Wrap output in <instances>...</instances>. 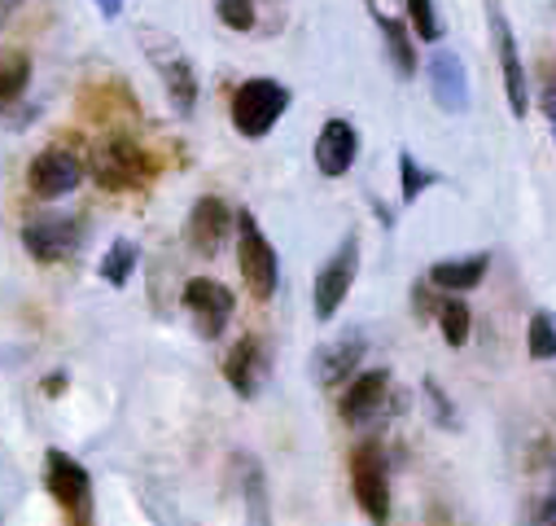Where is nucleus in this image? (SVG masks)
Instances as JSON below:
<instances>
[{
	"label": "nucleus",
	"instance_id": "19",
	"mask_svg": "<svg viewBox=\"0 0 556 526\" xmlns=\"http://www.w3.org/2000/svg\"><path fill=\"white\" fill-rule=\"evenodd\" d=\"M237 469H241V500H245L250 526H271V504H267V483H263L258 461L254 456H237Z\"/></svg>",
	"mask_w": 556,
	"mask_h": 526
},
{
	"label": "nucleus",
	"instance_id": "24",
	"mask_svg": "<svg viewBox=\"0 0 556 526\" xmlns=\"http://www.w3.org/2000/svg\"><path fill=\"white\" fill-rule=\"evenodd\" d=\"M526 351L530 360H556V316L552 312H534L526 325Z\"/></svg>",
	"mask_w": 556,
	"mask_h": 526
},
{
	"label": "nucleus",
	"instance_id": "6",
	"mask_svg": "<svg viewBox=\"0 0 556 526\" xmlns=\"http://www.w3.org/2000/svg\"><path fill=\"white\" fill-rule=\"evenodd\" d=\"M486 27H491V40H495V53H500L508 110H513V118H526V110H530V84H526V66L517 58V40H513V27H508V18L500 10V0H486Z\"/></svg>",
	"mask_w": 556,
	"mask_h": 526
},
{
	"label": "nucleus",
	"instance_id": "9",
	"mask_svg": "<svg viewBox=\"0 0 556 526\" xmlns=\"http://www.w3.org/2000/svg\"><path fill=\"white\" fill-rule=\"evenodd\" d=\"M45 483H49V496L66 513H75L79 522L88 517V509H92V478H88V469L75 456L49 448V456H45Z\"/></svg>",
	"mask_w": 556,
	"mask_h": 526
},
{
	"label": "nucleus",
	"instance_id": "31",
	"mask_svg": "<svg viewBox=\"0 0 556 526\" xmlns=\"http://www.w3.org/2000/svg\"><path fill=\"white\" fill-rule=\"evenodd\" d=\"M18 5H23V0H0V27H5V18H10Z\"/></svg>",
	"mask_w": 556,
	"mask_h": 526
},
{
	"label": "nucleus",
	"instance_id": "11",
	"mask_svg": "<svg viewBox=\"0 0 556 526\" xmlns=\"http://www.w3.org/2000/svg\"><path fill=\"white\" fill-rule=\"evenodd\" d=\"M232 224H237V215L228 211V202H224V198H215V193H206V198H198V202H193L189 224H185V237H189L193 254L215 259V254L224 250V241H228Z\"/></svg>",
	"mask_w": 556,
	"mask_h": 526
},
{
	"label": "nucleus",
	"instance_id": "25",
	"mask_svg": "<svg viewBox=\"0 0 556 526\" xmlns=\"http://www.w3.org/2000/svg\"><path fill=\"white\" fill-rule=\"evenodd\" d=\"M407 5V27L421 45H439L443 40V23H439V10L434 0H403Z\"/></svg>",
	"mask_w": 556,
	"mask_h": 526
},
{
	"label": "nucleus",
	"instance_id": "17",
	"mask_svg": "<svg viewBox=\"0 0 556 526\" xmlns=\"http://www.w3.org/2000/svg\"><path fill=\"white\" fill-rule=\"evenodd\" d=\"M486 268H491V254H469V259H439L434 268H430V286L434 290H443V295H469V290H478L482 286V277H486Z\"/></svg>",
	"mask_w": 556,
	"mask_h": 526
},
{
	"label": "nucleus",
	"instance_id": "16",
	"mask_svg": "<svg viewBox=\"0 0 556 526\" xmlns=\"http://www.w3.org/2000/svg\"><path fill=\"white\" fill-rule=\"evenodd\" d=\"M359 360H364V334H342V338H333L316 351L312 368H316L320 386H342L359 368Z\"/></svg>",
	"mask_w": 556,
	"mask_h": 526
},
{
	"label": "nucleus",
	"instance_id": "32",
	"mask_svg": "<svg viewBox=\"0 0 556 526\" xmlns=\"http://www.w3.org/2000/svg\"><path fill=\"white\" fill-rule=\"evenodd\" d=\"M543 526H556V496L543 504Z\"/></svg>",
	"mask_w": 556,
	"mask_h": 526
},
{
	"label": "nucleus",
	"instance_id": "1",
	"mask_svg": "<svg viewBox=\"0 0 556 526\" xmlns=\"http://www.w3.org/2000/svg\"><path fill=\"white\" fill-rule=\"evenodd\" d=\"M290 110V88L276 79H245L232 92V127L245 141H263Z\"/></svg>",
	"mask_w": 556,
	"mask_h": 526
},
{
	"label": "nucleus",
	"instance_id": "2",
	"mask_svg": "<svg viewBox=\"0 0 556 526\" xmlns=\"http://www.w3.org/2000/svg\"><path fill=\"white\" fill-rule=\"evenodd\" d=\"M237 268H241L245 290L258 303H267L276 295V281H281V259H276L267 233L258 228V220L250 211H237Z\"/></svg>",
	"mask_w": 556,
	"mask_h": 526
},
{
	"label": "nucleus",
	"instance_id": "8",
	"mask_svg": "<svg viewBox=\"0 0 556 526\" xmlns=\"http://www.w3.org/2000/svg\"><path fill=\"white\" fill-rule=\"evenodd\" d=\"M79 237H84V224L71 220V215H36L23 224V246L31 250V259L40 263H62L79 250Z\"/></svg>",
	"mask_w": 556,
	"mask_h": 526
},
{
	"label": "nucleus",
	"instance_id": "10",
	"mask_svg": "<svg viewBox=\"0 0 556 526\" xmlns=\"http://www.w3.org/2000/svg\"><path fill=\"white\" fill-rule=\"evenodd\" d=\"M426 84H430V97L443 114H465L473 92H469V75H465V62L452 53V49H434L430 62H426Z\"/></svg>",
	"mask_w": 556,
	"mask_h": 526
},
{
	"label": "nucleus",
	"instance_id": "14",
	"mask_svg": "<svg viewBox=\"0 0 556 526\" xmlns=\"http://www.w3.org/2000/svg\"><path fill=\"white\" fill-rule=\"evenodd\" d=\"M224 377H228V386L241 394V400H254L263 377H267V347H263V338H254V334L237 338L232 351L224 355Z\"/></svg>",
	"mask_w": 556,
	"mask_h": 526
},
{
	"label": "nucleus",
	"instance_id": "15",
	"mask_svg": "<svg viewBox=\"0 0 556 526\" xmlns=\"http://www.w3.org/2000/svg\"><path fill=\"white\" fill-rule=\"evenodd\" d=\"M386 390H390V373L386 368H368V373L351 377V386L342 390V404H338L342 422L346 426H364L386 404Z\"/></svg>",
	"mask_w": 556,
	"mask_h": 526
},
{
	"label": "nucleus",
	"instance_id": "13",
	"mask_svg": "<svg viewBox=\"0 0 556 526\" xmlns=\"http://www.w3.org/2000/svg\"><path fill=\"white\" fill-rule=\"evenodd\" d=\"M312 159H316L320 176H329V180L346 176L355 167V159H359V132H355V123L351 118H329L320 127V137H316Z\"/></svg>",
	"mask_w": 556,
	"mask_h": 526
},
{
	"label": "nucleus",
	"instance_id": "27",
	"mask_svg": "<svg viewBox=\"0 0 556 526\" xmlns=\"http://www.w3.org/2000/svg\"><path fill=\"white\" fill-rule=\"evenodd\" d=\"M215 14L228 32H254V0H215Z\"/></svg>",
	"mask_w": 556,
	"mask_h": 526
},
{
	"label": "nucleus",
	"instance_id": "26",
	"mask_svg": "<svg viewBox=\"0 0 556 526\" xmlns=\"http://www.w3.org/2000/svg\"><path fill=\"white\" fill-rule=\"evenodd\" d=\"M399 180H403V189H399V193H403V206H412V202H421V193H426L439 176H434L430 167H421V163H416V159L403 150V154H399Z\"/></svg>",
	"mask_w": 556,
	"mask_h": 526
},
{
	"label": "nucleus",
	"instance_id": "12",
	"mask_svg": "<svg viewBox=\"0 0 556 526\" xmlns=\"http://www.w3.org/2000/svg\"><path fill=\"white\" fill-rule=\"evenodd\" d=\"M79 180H84V163H79L71 150H45V154H36L31 167H27V185H31V193L45 198V202H58V198L75 193Z\"/></svg>",
	"mask_w": 556,
	"mask_h": 526
},
{
	"label": "nucleus",
	"instance_id": "3",
	"mask_svg": "<svg viewBox=\"0 0 556 526\" xmlns=\"http://www.w3.org/2000/svg\"><path fill=\"white\" fill-rule=\"evenodd\" d=\"M88 172H92V180H97L101 189L118 193V189L146 185L150 172H154V163H150V154L136 146V141H127V137H110V141L92 146V154H88Z\"/></svg>",
	"mask_w": 556,
	"mask_h": 526
},
{
	"label": "nucleus",
	"instance_id": "23",
	"mask_svg": "<svg viewBox=\"0 0 556 526\" xmlns=\"http://www.w3.org/2000/svg\"><path fill=\"white\" fill-rule=\"evenodd\" d=\"M439 329H443V342H447V347H465L469 334H473V312H469V303L456 299V295H447V299L439 303Z\"/></svg>",
	"mask_w": 556,
	"mask_h": 526
},
{
	"label": "nucleus",
	"instance_id": "28",
	"mask_svg": "<svg viewBox=\"0 0 556 526\" xmlns=\"http://www.w3.org/2000/svg\"><path fill=\"white\" fill-rule=\"evenodd\" d=\"M543 114H547L552 146H556V71H552V75H547V84H543Z\"/></svg>",
	"mask_w": 556,
	"mask_h": 526
},
{
	"label": "nucleus",
	"instance_id": "5",
	"mask_svg": "<svg viewBox=\"0 0 556 526\" xmlns=\"http://www.w3.org/2000/svg\"><path fill=\"white\" fill-rule=\"evenodd\" d=\"M351 491L372 526L390 522V474H386V452L377 443H359L351 452Z\"/></svg>",
	"mask_w": 556,
	"mask_h": 526
},
{
	"label": "nucleus",
	"instance_id": "29",
	"mask_svg": "<svg viewBox=\"0 0 556 526\" xmlns=\"http://www.w3.org/2000/svg\"><path fill=\"white\" fill-rule=\"evenodd\" d=\"M62 386H66V373H53V377H45V394H62Z\"/></svg>",
	"mask_w": 556,
	"mask_h": 526
},
{
	"label": "nucleus",
	"instance_id": "7",
	"mask_svg": "<svg viewBox=\"0 0 556 526\" xmlns=\"http://www.w3.org/2000/svg\"><path fill=\"white\" fill-rule=\"evenodd\" d=\"M180 299H185V312L193 316V325H198L202 338H219L228 329L232 312H237L232 290L224 281H215V277H193Z\"/></svg>",
	"mask_w": 556,
	"mask_h": 526
},
{
	"label": "nucleus",
	"instance_id": "20",
	"mask_svg": "<svg viewBox=\"0 0 556 526\" xmlns=\"http://www.w3.org/2000/svg\"><path fill=\"white\" fill-rule=\"evenodd\" d=\"M163 84H167V97H172V105L180 110V114H193V105H198V75H193V66H189V58H167L163 62Z\"/></svg>",
	"mask_w": 556,
	"mask_h": 526
},
{
	"label": "nucleus",
	"instance_id": "21",
	"mask_svg": "<svg viewBox=\"0 0 556 526\" xmlns=\"http://www.w3.org/2000/svg\"><path fill=\"white\" fill-rule=\"evenodd\" d=\"M136 259H141V250H136V241H127V237H118L105 254H101V281L105 286H114V290H123L127 281H131V273H136Z\"/></svg>",
	"mask_w": 556,
	"mask_h": 526
},
{
	"label": "nucleus",
	"instance_id": "18",
	"mask_svg": "<svg viewBox=\"0 0 556 526\" xmlns=\"http://www.w3.org/2000/svg\"><path fill=\"white\" fill-rule=\"evenodd\" d=\"M372 18H377V27H381L386 58L394 62L399 79H416V36H412V27H407L403 18H394V14H386V10H372Z\"/></svg>",
	"mask_w": 556,
	"mask_h": 526
},
{
	"label": "nucleus",
	"instance_id": "30",
	"mask_svg": "<svg viewBox=\"0 0 556 526\" xmlns=\"http://www.w3.org/2000/svg\"><path fill=\"white\" fill-rule=\"evenodd\" d=\"M97 10H101L105 18H114V14L123 10V0H97Z\"/></svg>",
	"mask_w": 556,
	"mask_h": 526
},
{
	"label": "nucleus",
	"instance_id": "4",
	"mask_svg": "<svg viewBox=\"0 0 556 526\" xmlns=\"http://www.w3.org/2000/svg\"><path fill=\"white\" fill-rule=\"evenodd\" d=\"M355 273H359V237H342L338 250L325 259V268L316 273V286H312V308H316V321H333L338 308L346 303L351 286H355Z\"/></svg>",
	"mask_w": 556,
	"mask_h": 526
},
{
	"label": "nucleus",
	"instance_id": "22",
	"mask_svg": "<svg viewBox=\"0 0 556 526\" xmlns=\"http://www.w3.org/2000/svg\"><path fill=\"white\" fill-rule=\"evenodd\" d=\"M31 79V58L23 49H0V105H10L27 92Z\"/></svg>",
	"mask_w": 556,
	"mask_h": 526
}]
</instances>
